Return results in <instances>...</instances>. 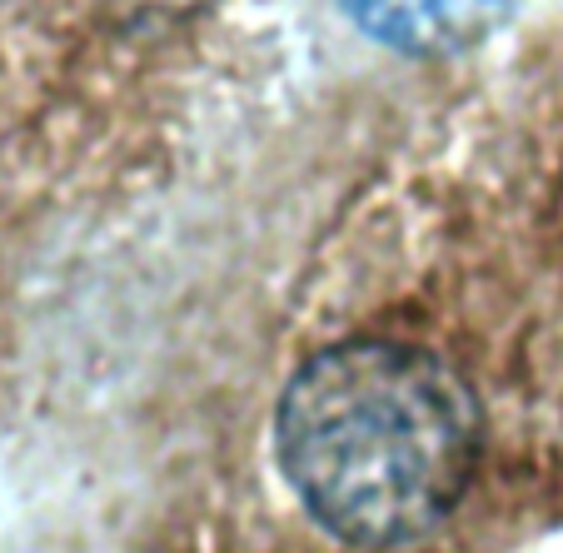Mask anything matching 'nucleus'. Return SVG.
<instances>
[{
  "mask_svg": "<svg viewBox=\"0 0 563 553\" xmlns=\"http://www.w3.org/2000/svg\"><path fill=\"white\" fill-rule=\"evenodd\" d=\"M275 458L319 529L399 549L464 499L478 458L474 389L405 340L324 344L279 394Z\"/></svg>",
  "mask_w": 563,
  "mask_h": 553,
  "instance_id": "nucleus-1",
  "label": "nucleus"
},
{
  "mask_svg": "<svg viewBox=\"0 0 563 553\" xmlns=\"http://www.w3.org/2000/svg\"><path fill=\"white\" fill-rule=\"evenodd\" d=\"M369 41L405 55H454L494 31L514 0H340Z\"/></svg>",
  "mask_w": 563,
  "mask_h": 553,
  "instance_id": "nucleus-2",
  "label": "nucleus"
}]
</instances>
